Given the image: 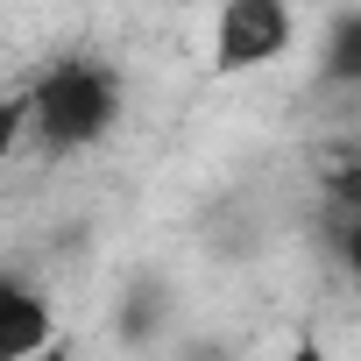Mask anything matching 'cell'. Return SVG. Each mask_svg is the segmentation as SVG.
Listing matches in <instances>:
<instances>
[{"mask_svg": "<svg viewBox=\"0 0 361 361\" xmlns=\"http://www.w3.org/2000/svg\"><path fill=\"white\" fill-rule=\"evenodd\" d=\"M283 361H326V347H319V340H298V347H290Z\"/></svg>", "mask_w": 361, "mask_h": 361, "instance_id": "7", "label": "cell"}, {"mask_svg": "<svg viewBox=\"0 0 361 361\" xmlns=\"http://www.w3.org/2000/svg\"><path fill=\"white\" fill-rule=\"evenodd\" d=\"M50 333H57V312L29 283L0 290V361H29L36 347H50Z\"/></svg>", "mask_w": 361, "mask_h": 361, "instance_id": "3", "label": "cell"}, {"mask_svg": "<svg viewBox=\"0 0 361 361\" xmlns=\"http://www.w3.org/2000/svg\"><path fill=\"white\" fill-rule=\"evenodd\" d=\"M326 64H333V78H361V15H347V22L333 29V50H326Z\"/></svg>", "mask_w": 361, "mask_h": 361, "instance_id": "5", "label": "cell"}, {"mask_svg": "<svg viewBox=\"0 0 361 361\" xmlns=\"http://www.w3.org/2000/svg\"><path fill=\"white\" fill-rule=\"evenodd\" d=\"M114 106H121V92H114V78H106L99 64H57V71L36 85V99H22V114H36V135H43L50 149H85V142H99V135L114 128Z\"/></svg>", "mask_w": 361, "mask_h": 361, "instance_id": "1", "label": "cell"}, {"mask_svg": "<svg viewBox=\"0 0 361 361\" xmlns=\"http://www.w3.org/2000/svg\"><path fill=\"white\" fill-rule=\"evenodd\" d=\"M177 8H185V0H177Z\"/></svg>", "mask_w": 361, "mask_h": 361, "instance_id": "8", "label": "cell"}, {"mask_svg": "<svg viewBox=\"0 0 361 361\" xmlns=\"http://www.w3.org/2000/svg\"><path fill=\"white\" fill-rule=\"evenodd\" d=\"M290 0H227L213 22V64L220 71H255L290 50Z\"/></svg>", "mask_w": 361, "mask_h": 361, "instance_id": "2", "label": "cell"}, {"mask_svg": "<svg viewBox=\"0 0 361 361\" xmlns=\"http://www.w3.org/2000/svg\"><path fill=\"white\" fill-rule=\"evenodd\" d=\"M340 255H347V269L361 276V213H347V227H340Z\"/></svg>", "mask_w": 361, "mask_h": 361, "instance_id": "6", "label": "cell"}, {"mask_svg": "<svg viewBox=\"0 0 361 361\" xmlns=\"http://www.w3.org/2000/svg\"><path fill=\"white\" fill-rule=\"evenodd\" d=\"M319 185L340 213H361V142H340L319 156Z\"/></svg>", "mask_w": 361, "mask_h": 361, "instance_id": "4", "label": "cell"}]
</instances>
